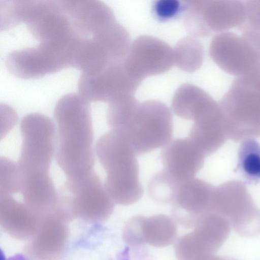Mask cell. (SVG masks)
Masks as SVG:
<instances>
[{
  "label": "cell",
  "mask_w": 260,
  "mask_h": 260,
  "mask_svg": "<svg viewBox=\"0 0 260 260\" xmlns=\"http://www.w3.org/2000/svg\"><path fill=\"white\" fill-rule=\"evenodd\" d=\"M57 163L67 180L75 181L93 171V131L89 102L80 94L64 95L56 103Z\"/></svg>",
  "instance_id": "obj_1"
},
{
  "label": "cell",
  "mask_w": 260,
  "mask_h": 260,
  "mask_svg": "<svg viewBox=\"0 0 260 260\" xmlns=\"http://www.w3.org/2000/svg\"><path fill=\"white\" fill-rule=\"evenodd\" d=\"M95 150L107 174L105 187L114 203L130 205L140 200L139 165L126 131L111 129L99 139Z\"/></svg>",
  "instance_id": "obj_2"
},
{
  "label": "cell",
  "mask_w": 260,
  "mask_h": 260,
  "mask_svg": "<svg viewBox=\"0 0 260 260\" xmlns=\"http://www.w3.org/2000/svg\"><path fill=\"white\" fill-rule=\"evenodd\" d=\"M228 139L238 142L260 136V85L238 76L218 102Z\"/></svg>",
  "instance_id": "obj_3"
},
{
  "label": "cell",
  "mask_w": 260,
  "mask_h": 260,
  "mask_svg": "<svg viewBox=\"0 0 260 260\" xmlns=\"http://www.w3.org/2000/svg\"><path fill=\"white\" fill-rule=\"evenodd\" d=\"M22 143L18 166L22 177L50 175L55 150V125L48 117L40 113L27 114L21 119Z\"/></svg>",
  "instance_id": "obj_4"
},
{
  "label": "cell",
  "mask_w": 260,
  "mask_h": 260,
  "mask_svg": "<svg viewBox=\"0 0 260 260\" xmlns=\"http://www.w3.org/2000/svg\"><path fill=\"white\" fill-rule=\"evenodd\" d=\"M125 129L137 156L163 148L172 140L173 120L171 111L158 100L139 103Z\"/></svg>",
  "instance_id": "obj_5"
},
{
  "label": "cell",
  "mask_w": 260,
  "mask_h": 260,
  "mask_svg": "<svg viewBox=\"0 0 260 260\" xmlns=\"http://www.w3.org/2000/svg\"><path fill=\"white\" fill-rule=\"evenodd\" d=\"M72 38L42 42L35 47L14 50L6 57V68L15 77L31 79L71 67Z\"/></svg>",
  "instance_id": "obj_6"
},
{
  "label": "cell",
  "mask_w": 260,
  "mask_h": 260,
  "mask_svg": "<svg viewBox=\"0 0 260 260\" xmlns=\"http://www.w3.org/2000/svg\"><path fill=\"white\" fill-rule=\"evenodd\" d=\"M209 211L226 218L242 236L260 234V209L241 181L230 180L215 187Z\"/></svg>",
  "instance_id": "obj_7"
},
{
  "label": "cell",
  "mask_w": 260,
  "mask_h": 260,
  "mask_svg": "<svg viewBox=\"0 0 260 260\" xmlns=\"http://www.w3.org/2000/svg\"><path fill=\"white\" fill-rule=\"evenodd\" d=\"M57 193L58 208L83 219L105 220L114 210V202L94 172L80 180H66Z\"/></svg>",
  "instance_id": "obj_8"
},
{
  "label": "cell",
  "mask_w": 260,
  "mask_h": 260,
  "mask_svg": "<svg viewBox=\"0 0 260 260\" xmlns=\"http://www.w3.org/2000/svg\"><path fill=\"white\" fill-rule=\"evenodd\" d=\"M19 23L40 42L76 36L60 0H19L16 8Z\"/></svg>",
  "instance_id": "obj_9"
},
{
  "label": "cell",
  "mask_w": 260,
  "mask_h": 260,
  "mask_svg": "<svg viewBox=\"0 0 260 260\" xmlns=\"http://www.w3.org/2000/svg\"><path fill=\"white\" fill-rule=\"evenodd\" d=\"M231 227L229 221L221 215L206 213L193 231L178 240L175 247L177 260H193L214 254L228 238Z\"/></svg>",
  "instance_id": "obj_10"
},
{
  "label": "cell",
  "mask_w": 260,
  "mask_h": 260,
  "mask_svg": "<svg viewBox=\"0 0 260 260\" xmlns=\"http://www.w3.org/2000/svg\"><path fill=\"white\" fill-rule=\"evenodd\" d=\"M142 81L131 75L123 62L108 66L94 74L82 73L79 94L90 102L110 103L122 94H134Z\"/></svg>",
  "instance_id": "obj_11"
},
{
  "label": "cell",
  "mask_w": 260,
  "mask_h": 260,
  "mask_svg": "<svg viewBox=\"0 0 260 260\" xmlns=\"http://www.w3.org/2000/svg\"><path fill=\"white\" fill-rule=\"evenodd\" d=\"M209 50L221 70L237 77L250 73L258 60L256 48L244 33L240 36L231 31L218 33L211 40Z\"/></svg>",
  "instance_id": "obj_12"
},
{
  "label": "cell",
  "mask_w": 260,
  "mask_h": 260,
  "mask_svg": "<svg viewBox=\"0 0 260 260\" xmlns=\"http://www.w3.org/2000/svg\"><path fill=\"white\" fill-rule=\"evenodd\" d=\"M123 63L131 75L143 81L172 68L174 64L173 49L158 38L140 36L132 43Z\"/></svg>",
  "instance_id": "obj_13"
},
{
  "label": "cell",
  "mask_w": 260,
  "mask_h": 260,
  "mask_svg": "<svg viewBox=\"0 0 260 260\" xmlns=\"http://www.w3.org/2000/svg\"><path fill=\"white\" fill-rule=\"evenodd\" d=\"M215 187L197 178L182 182L172 202V214L181 225L194 228L210 211Z\"/></svg>",
  "instance_id": "obj_14"
},
{
  "label": "cell",
  "mask_w": 260,
  "mask_h": 260,
  "mask_svg": "<svg viewBox=\"0 0 260 260\" xmlns=\"http://www.w3.org/2000/svg\"><path fill=\"white\" fill-rule=\"evenodd\" d=\"M76 36L90 38L115 23L112 9L97 0H60Z\"/></svg>",
  "instance_id": "obj_15"
},
{
  "label": "cell",
  "mask_w": 260,
  "mask_h": 260,
  "mask_svg": "<svg viewBox=\"0 0 260 260\" xmlns=\"http://www.w3.org/2000/svg\"><path fill=\"white\" fill-rule=\"evenodd\" d=\"M160 157L164 170L182 182L194 178L204 166L205 155L187 137L172 139Z\"/></svg>",
  "instance_id": "obj_16"
},
{
  "label": "cell",
  "mask_w": 260,
  "mask_h": 260,
  "mask_svg": "<svg viewBox=\"0 0 260 260\" xmlns=\"http://www.w3.org/2000/svg\"><path fill=\"white\" fill-rule=\"evenodd\" d=\"M193 122L188 138L205 156L214 153L227 141L223 112L219 103L214 100Z\"/></svg>",
  "instance_id": "obj_17"
},
{
  "label": "cell",
  "mask_w": 260,
  "mask_h": 260,
  "mask_svg": "<svg viewBox=\"0 0 260 260\" xmlns=\"http://www.w3.org/2000/svg\"><path fill=\"white\" fill-rule=\"evenodd\" d=\"M200 10L203 22L211 34L238 28L245 18L244 1H200Z\"/></svg>",
  "instance_id": "obj_18"
},
{
  "label": "cell",
  "mask_w": 260,
  "mask_h": 260,
  "mask_svg": "<svg viewBox=\"0 0 260 260\" xmlns=\"http://www.w3.org/2000/svg\"><path fill=\"white\" fill-rule=\"evenodd\" d=\"M213 99L202 88L186 83L181 85L175 92L172 109L178 117L193 121Z\"/></svg>",
  "instance_id": "obj_19"
},
{
  "label": "cell",
  "mask_w": 260,
  "mask_h": 260,
  "mask_svg": "<svg viewBox=\"0 0 260 260\" xmlns=\"http://www.w3.org/2000/svg\"><path fill=\"white\" fill-rule=\"evenodd\" d=\"M141 232L143 244L156 247H164L175 240L177 230L170 217L154 215L149 217L140 215Z\"/></svg>",
  "instance_id": "obj_20"
},
{
  "label": "cell",
  "mask_w": 260,
  "mask_h": 260,
  "mask_svg": "<svg viewBox=\"0 0 260 260\" xmlns=\"http://www.w3.org/2000/svg\"><path fill=\"white\" fill-rule=\"evenodd\" d=\"M91 38L102 47L112 64L123 62L132 44L127 31L116 22Z\"/></svg>",
  "instance_id": "obj_21"
},
{
  "label": "cell",
  "mask_w": 260,
  "mask_h": 260,
  "mask_svg": "<svg viewBox=\"0 0 260 260\" xmlns=\"http://www.w3.org/2000/svg\"><path fill=\"white\" fill-rule=\"evenodd\" d=\"M173 53L174 64L186 72L198 70L204 60V48L193 37H187L179 41L173 49Z\"/></svg>",
  "instance_id": "obj_22"
},
{
  "label": "cell",
  "mask_w": 260,
  "mask_h": 260,
  "mask_svg": "<svg viewBox=\"0 0 260 260\" xmlns=\"http://www.w3.org/2000/svg\"><path fill=\"white\" fill-rule=\"evenodd\" d=\"M237 169L248 183L260 178V144L254 139L241 142L238 151Z\"/></svg>",
  "instance_id": "obj_23"
},
{
  "label": "cell",
  "mask_w": 260,
  "mask_h": 260,
  "mask_svg": "<svg viewBox=\"0 0 260 260\" xmlns=\"http://www.w3.org/2000/svg\"><path fill=\"white\" fill-rule=\"evenodd\" d=\"M181 183L164 169L155 174L149 180L148 194L156 203L162 205L172 203Z\"/></svg>",
  "instance_id": "obj_24"
},
{
  "label": "cell",
  "mask_w": 260,
  "mask_h": 260,
  "mask_svg": "<svg viewBox=\"0 0 260 260\" xmlns=\"http://www.w3.org/2000/svg\"><path fill=\"white\" fill-rule=\"evenodd\" d=\"M134 94L121 95L110 103L107 122L111 129H125L139 104Z\"/></svg>",
  "instance_id": "obj_25"
},
{
  "label": "cell",
  "mask_w": 260,
  "mask_h": 260,
  "mask_svg": "<svg viewBox=\"0 0 260 260\" xmlns=\"http://www.w3.org/2000/svg\"><path fill=\"white\" fill-rule=\"evenodd\" d=\"M0 195L20 192L21 178L18 165L6 157L1 158Z\"/></svg>",
  "instance_id": "obj_26"
},
{
  "label": "cell",
  "mask_w": 260,
  "mask_h": 260,
  "mask_svg": "<svg viewBox=\"0 0 260 260\" xmlns=\"http://www.w3.org/2000/svg\"><path fill=\"white\" fill-rule=\"evenodd\" d=\"M244 2L245 18L238 28L242 32L260 31V0H249Z\"/></svg>",
  "instance_id": "obj_27"
},
{
  "label": "cell",
  "mask_w": 260,
  "mask_h": 260,
  "mask_svg": "<svg viewBox=\"0 0 260 260\" xmlns=\"http://www.w3.org/2000/svg\"><path fill=\"white\" fill-rule=\"evenodd\" d=\"M184 11L183 3L176 0H159L154 4L153 11L161 20H168Z\"/></svg>",
  "instance_id": "obj_28"
},
{
  "label": "cell",
  "mask_w": 260,
  "mask_h": 260,
  "mask_svg": "<svg viewBox=\"0 0 260 260\" xmlns=\"http://www.w3.org/2000/svg\"><path fill=\"white\" fill-rule=\"evenodd\" d=\"M193 260H237L234 258L229 257L216 255L214 254L204 255L200 256L194 259Z\"/></svg>",
  "instance_id": "obj_29"
}]
</instances>
